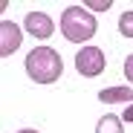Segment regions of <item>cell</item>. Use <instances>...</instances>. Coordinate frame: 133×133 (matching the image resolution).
I'll use <instances>...</instances> for the list:
<instances>
[{"mask_svg":"<svg viewBox=\"0 0 133 133\" xmlns=\"http://www.w3.org/2000/svg\"><path fill=\"white\" fill-rule=\"evenodd\" d=\"M26 72L35 84H52L64 72V61L52 46H35L26 55Z\"/></svg>","mask_w":133,"mask_h":133,"instance_id":"6da1fadb","label":"cell"},{"mask_svg":"<svg viewBox=\"0 0 133 133\" xmlns=\"http://www.w3.org/2000/svg\"><path fill=\"white\" fill-rule=\"evenodd\" d=\"M61 35L72 43H84L96 35V15L87 6H66L61 15Z\"/></svg>","mask_w":133,"mask_h":133,"instance_id":"7a4b0ae2","label":"cell"},{"mask_svg":"<svg viewBox=\"0 0 133 133\" xmlns=\"http://www.w3.org/2000/svg\"><path fill=\"white\" fill-rule=\"evenodd\" d=\"M104 52L98 49V46H84V49H78V55H75V70L84 75V78H96V75H101L104 72Z\"/></svg>","mask_w":133,"mask_h":133,"instance_id":"3957f363","label":"cell"},{"mask_svg":"<svg viewBox=\"0 0 133 133\" xmlns=\"http://www.w3.org/2000/svg\"><path fill=\"white\" fill-rule=\"evenodd\" d=\"M23 29H26L32 38H38V41H46V38H52L55 23H52V17H49L46 12H29L26 20H23Z\"/></svg>","mask_w":133,"mask_h":133,"instance_id":"277c9868","label":"cell"},{"mask_svg":"<svg viewBox=\"0 0 133 133\" xmlns=\"http://www.w3.org/2000/svg\"><path fill=\"white\" fill-rule=\"evenodd\" d=\"M20 41H23L20 26L12 23V20H3V23H0V58H9L12 52H17Z\"/></svg>","mask_w":133,"mask_h":133,"instance_id":"5b68a950","label":"cell"},{"mask_svg":"<svg viewBox=\"0 0 133 133\" xmlns=\"http://www.w3.org/2000/svg\"><path fill=\"white\" fill-rule=\"evenodd\" d=\"M98 101L101 104H122V101L133 104V90L130 87H107V90L98 93Z\"/></svg>","mask_w":133,"mask_h":133,"instance_id":"8992f818","label":"cell"},{"mask_svg":"<svg viewBox=\"0 0 133 133\" xmlns=\"http://www.w3.org/2000/svg\"><path fill=\"white\" fill-rule=\"evenodd\" d=\"M96 133H124L122 119H119V116H113V113L101 116V119H98V124H96Z\"/></svg>","mask_w":133,"mask_h":133,"instance_id":"52a82bcc","label":"cell"},{"mask_svg":"<svg viewBox=\"0 0 133 133\" xmlns=\"http://www.w3.org/2000/svg\"><path fill=\"white\" fill-rule=\"evenodd\" d=\"M119 32H122V38H133V9H130V12H122V17H119Z\"/></svg>","mask_w":133,"mask_h":133,"instance_id":"ba28073f","label":"cell"},{"mask_svg":"<svg viewBox=\"0 0 133 133\" xmlns=\"http://www.w3.org/2000/svg\"><path fill=\"white\" fill-rule=\"evenodd\" d=\"M87 9H93V12H104V9H110V0H90V3H87Z\"/></svg>","mask_w":133,"mask_h":133,"instance_id":"9c48e42d","label":"cell"},{"mask_svg":"<svg viewBox=\"0 0 133 133\" xmlns=\"http://www.w3.org/2000/svg\"><path fill=\"white\" fill-rule=\"evenodd\" d=\"M124 75H127V81L133 84V52L124 58Z\"/></svg>","mask_w":133,"mask_h":133,"instance_id":"30bf717a","label":"cell"},{"mask_svg":"<svg viewBox=\"0 0 133 133\" xmlns=\"http://www.w3.org/2000/svg\"><path fill=\"white\" fill-rule=\"evenodd\" d=\"M122 122H133V104L124 107V113H122Z\"/></svg>","mask_w":133,"mask_h":133,"instance_id":"8fae6325","label":"cell"},{"mask_svg":"<svg viewBox=\"0 0 133 133\" xmlns=\"http://www.w3.org/2000/svg\"><path fill=\"white\" fill-rule=\"evenodd\" d=\"M17 133H38V130H29V127H26V130H17Z\"/></svg>","mask_w":133,"mask_h":133,"instance_id":"7c38bea8","label":"cell"}]
</instances>
